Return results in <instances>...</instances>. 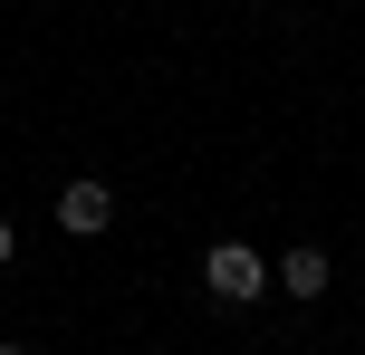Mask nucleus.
Segmentation results:
<instances>
[{"mask_svg": "<svg viewBox=\"0 0 365 355\" xmlns=\"http://www.w3.org/2000/svg\"><path fill=\"white\" fill-rule=\"evenodd\" d=\"M202 279H212V298H221V307H259V298H269V260H259L250 240H212Z\"/></svg>", "mask_w": 365, "mask_h": 355, "instance_id": "nucleus-1", "label": "nucleus"}, {"mask_svg": "<svg viewBox=\"0 0 365 355\" xmlns=\"http://www.w3.org/2000/svg\"><path fill=\"white\" fill-rule=\"evenodd\" d=\"M106 221H115V192L106 183H68V192H58V231H68V240H96Z\"/></svg>", "mask_w": 365, "mask_h": 355, "instance_id": "nucleus-2", "label": "nucleus"}, {"mask_svg": "<svg viewBox=\"0 0 365 355\" xmlns=\"http://www.w3.org/2000/svg\"><path fill=\"white\" fill-rule=\"evenodd\" d=\"M327 279H336L327 250H289V260H279V288H289V298H327Z\"/></svg>", "mask_w": 365, "mask_h": 355, "instance_id": "nucleus-3", "label": "nucleus"}, {"mask_svg": "<svg viewBox=\"0 0 365 355\" xmlns=\"http://www.w3.org/2000/svg\"><path fill=\"white\" fill-rule=\"evenodd\" d=\"M10 250H19V231H10V221H0V269H10Z\"/></svg>", "mask_w": 365, "mask_h": 355, "instance_id": "nucleus-4", "label": "nucleus"}, {"mask_svg": "<svg viewBox=\"0 0 365 355\" xmlns=\"http://www.w3.org/2000/svg\"><path fill=\"white\" fill-rule=\"evenodd\" d=\"M0 355H29V346H0Z\"/></svg>", "mask_w": 365, "mask_h": 355, "instance_id": "nucleus-5", "label": "nucleus"}]
</instances>
